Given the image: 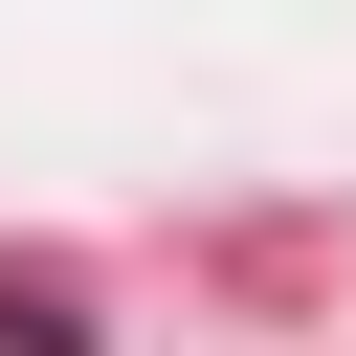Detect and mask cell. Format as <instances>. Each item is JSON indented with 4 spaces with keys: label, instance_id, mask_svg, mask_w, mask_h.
<instances>
[{
    "label": "cell",
    "instance_id": "cell-1",
    "mask_svg": "<svg viewBox=\"0 0 356 356\" xmlns=\"http://www.w3.org/2000/svg\"><path fill=\"white\" fill-rule=\"evenodd\" d=\"M0 356H89V312L67 289H0Z\"/></svg>",
    "mask_w": 356,
    "mask_h": 356
}]
</instances>
